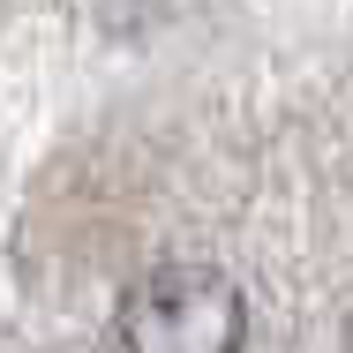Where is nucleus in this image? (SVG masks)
Masks as SVG:
<instances>
[{"mask_svg":"<svg viewBox=\"0 0 353 353\" xmlns=\"http://www.w3.org/2000/svg\"><path fill=\"white\" fill-rule=\"evenodd\" d=\"M248 301L211 263H158L121 293V346L128 353H241Z\"/></svg>","mask_w":353,"mask_h":353,"instance_id":"f257e3e1","label":"nucleus"}]
</instances>
